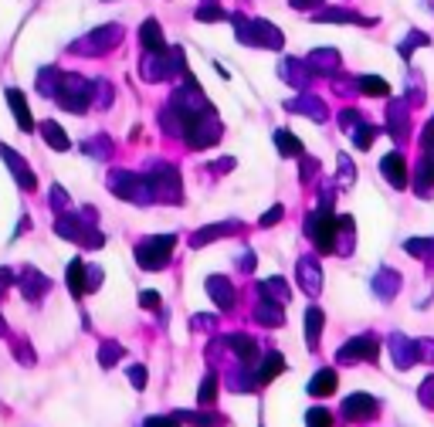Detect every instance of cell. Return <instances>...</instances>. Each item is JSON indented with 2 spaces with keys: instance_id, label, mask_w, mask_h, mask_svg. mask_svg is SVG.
I'll use <instances>...</instances> for the list:
<instances>
[{
  "instance_id": "cell-1",
  "label": "cell",
  "mask_w": 434,
  "mask_h": 427,
  "mask_svg": "<svg viewBox=\"0 0 434 427\" xmlns=\"http://www.w3.org/2000/svg\"><path fill=\"white\" fill-rule=\"evenodd\" d=\"M234 21V38L241 45H255V48H272L279 51L282 48V30L272 24V21H262V17H231Z\"/></svg>"
},
{
  "instance_id": "cell-2",
  "label": "cell",
  "mask_w": 434,
  "mask_h": 427,
  "mask_svg": "<svg viewBox=\"0 0 434 427\" xmlns=\"http://www.w3.org/2000/svg\"><path fill=\"white\" fill-rule=\"evenodd\" d=\"M123 24H102V28L89 30L85 38H78L68 45V55H85V58H99V55H106L112 48L123 41Z\"/></svg>"
},
{
  "instance_id": "cell-3",
  "label": "cell",
  "mask_w": 434,
  "mask_h": 427,
  "mask_svg": "<svg viewBox=\"0 0 434 427\" xmlns=\"http://www.w3.org/2000/svg\"><path fill=\"white\" fill-rule=\"evenodd\" d=\"M184 72V51L180 48H163V51H146L140 65V75L146 82H167V78Z\"/></svg>"
},
{
  "instance_id": "cell-4",
  "label": "cell",
  "mask_w": 434,
  "mask_h": 427,
  "mask_svg": "<svg viewBox=\"0 0 434 427\" xmlns=\"http://www.w3.org/2000/svg\"><path fill=\"white\" fill-rule=\"evenodd\" d=\"M55 99L68 112H85L95 102V82H89V78H82V75H65L62 89H58Z\"/></svg>"
},
{
  "instance_id": "cell-5",
  "label": "cell",
  "mask_w": 434,
  "mask_h": 427,
  "mask_svg": "<svg viewBox=\"0 0 434 427\" xmlns=\"http://www.w3.org/2000/svg\"><path fill=\"white\" fill-rule=\"evenodd\" d=\"M108 187H112L123 200H129V204H146V200L153 197L150 180H140V177L129 173V170H116V173L108 177Z\"/></svg>"
},
{
  "instance_id": "cell-6",
  "label": "cell",
  "mask_w": 434,
  "mask_h": 427,
  "mask_svg": "<svg viewBox=\"0 0 434 427\" xmlns=\"http://www.w3.org/2000/svg\"><path fill=\"white\" fill-rule=\"evenodd\" d=\"M221 136V122L211 116V112H197L190 126H187V143H190V150H207L214 139Z\"/></svg>"
},
{
  "instance_id": "cell-7",
  "label": "cell",
  "mask_w": 434,
  "mask_h": 427,
  "mask_svg": "<svg viewBox=\"0 0 434 427\" xmlns=\"http://www.w3.org/2000/svg\"><path fill=\"white\" fill-rule=\"evenodd\" d=\"M150 190H153V197L167 200V204H180V180H177V170L156 167L153 173H150Z\"/></svg>"
},
{
  "instance_id": "cell-8",
  "label": "cell",
  "mask_w": 434,
  "mask_h": 427,
  "mask_svg": "<svg viewBox=\"0 0 434 427\" xmlns=\"http://www.w3.org/2000/svg\"><path fill=\"white\" fill-rule=\"evenodd\" d=\"M173 248V238H150V241L140 244V261L146 268H160V265H167V255H170Z\"/></svg>"
},
{
  "instance_id": "cell-9",
  "label": "cell",
  "mask_w": 434,
  "mask_h": 427,
  "mask_svg": "<svg viewBox=\"0 0 434 427\" xmlns=\"http://www.w3.org/2000/svg\"><path fill=\"white\" fill-rule=\"evenodd\" d=\"M0 156H4V163H7V167H11V173H14V180L21 183V187H24V190H34V173H31V167H28V163H24V160H21V156H17L14 150H11V146H4V143H0Z\"/></svg>"
},
{
  "instance_id": "cell-10",
  "label": "cell",
  "mask_w": 434,
  "mask_h": 427,
  "mask_svg": "<svg viewBox=\"0 0 434 427\" xmlns=\"http://www.w3.org/2000/svg\"><path fill=\"white\" fill-rule=\"evenodd\" d=\"M7 102H11V112H14V119H17V129L31 133V129H34V119H31V109H28V99H24V92H21V89H7Z\"/></svg>"
},
{
  "instance_id": "cell-11",
  "label": "cell",
  "mask_w": 434,
  "mask_h": 427,
  "mask_svg": "<svg viewBox=\"0 0 434 427\" xmlns=\"http://www.w3.org/2000/svg\"><path fill=\"white\" fill-rule=\"evenodd\" d=\"M140 41L146 51H163L167 48V38H163V28H160V21H153V17H146L140 28Z\"/></svg>"
},
{
  "instance_id": "cell-12",
  "label": "cell",
  "mask_w": 434,
  "mask_h": 427,
  "mask_svg": "<svg viewBox=\"0 0 434 427\" xmlns=\"http://www.w3.org/2000/svg\"><path fill=\"white\" fill-rule=\"evenodd\" d=\"M41 136L48 139V146H51V150H58V152L68 150V136H65V129H62V126H58L55 119L41 122Z\"/></svg>"
},
{
  "instance_id": "cell-13",
  "label": "cell",
  "mask_w": 434,
  "mask_h": 427,
  "mask_svg": "<svg viewBox=\"0 0 434 427\" xmlns=\"http://www.w3.org/2000/svg\"><path fill=\"white\" fill-rule=\"evenodd\" d=\"M62 72H55V68H41L38 72V92L41 95H58V89H62Z\"/></svg>"
},
{
  "instance_id": "cell-14",
  "label": "cell",
  "mask_w": 434,
  "mask_h": 427,
  "mask_svg": "<svg viewBox=\"0 0 434 427\" xmlns=\"http://www.w3.org/2000/svg\"><path fill=\"white\" fill-rule=\"evenodd\" d=\"M282 75L289 78L292 85H306V68H302V61L285 58V61H282Z\"/></svg>"
},
{
  "instance_id": "cell-15",
  "label": "cell",
  "mask_w": 434,
  "mask_h": 427,
  "mask_svg": "<svg viewBox=\"0 0 434 427\" xmlns=\"http://www.w3.org/2000/svg\"><path fill=\"white\" fill-rule=\"evenodd\" d=\"M194 17H197L201 24H214V21H228L231 14H228V11H221L217 4H204V7H201V11H197Z\"/></svg>"
},
{
  "instance_id": "cell-16",
  "label": "cell",
  "mask_w": 434,
  "mask_h": 427,
  "mask_svg": "<svg viewBox=\"0 0 434 427\" xmlns=\"http://www.w3.org/2000/svg\"><path fill=\"white\" fill-rule=\"evenodd\" d=\"M95 106L99 109L112 106V85H108L106 78H99V82H95Z\"/></svg>"
},
{
  "instance_id": "cell-17",
  "label": "cell",
  "mask_w": 434,
  "mask_h": 427,
  "mask_svg": "<svg viewBox=\"0 0 434 427\" xmlns=\"http://www.w3.org/2000/svg\"><path fill=\"white\" fill-rule=\"evenodd\" d=\"M82 274H85V265H82V261H72V265H68V285H72L75 295H82Z\"/></svg>"
},
{
  "instance_id": "cell-18",
  "label": "cell",
  "mask_w": 434,
  "mask_h": 427,
  "mask_svg": "<svg viewBox=\"0 0 434 427\" xmlns=\"http://www.w3.org/2000/svg\"><path fill=\"white\" fill-rule=\"evenodd\" d=\"M336 51H312L309 55V65H316V68H333L336 65Z\"/></svg>"
},
{
  "instance_id": "cell-19",
  "label": "cell",
  "mask_w": 434,
  "mask_h": 427,
  "mask_svg": "<svg viewBox=\"0 0 434 427\" xmlns=\"http://www.w3.org/2000/svg\"><path fill=\"white\" fill-rule=\"evenodd\" d=\"M275 139H279L282 152H289V156H292V152H299V150H302V146H299V139H295V136H289V133H275Z\"/></svg>"
},
{
  "instance_id": "cell-20",
  "label": "cell",
  "mask_w": 434,
  "mask_h": 427,
  "mask_svg": "<svg viewBox=\"0 0 434 427\" xmlns=\"http://www.w3.org/2000/svg\"><path fill=\"white\" fill-rule=\"evenodd\" d=\"M363 89H370V95H384V92H387V85H384L380 78H363Z\"/></svg>"
},
{
  "instance_id": "cell-21",
  "label": "cell",
  "mask_w": 434,
  "mask_h": 427,
  "mask_svg": "<svg viewBox=\"0 0 434 427\" xmlns=\"http://www.w3.org/2000/svg\"><path fill=\"white\" fill-rule=\"evenodd\" d=\"M51 207H65V190L62 187H51Z\"/></svg>"
},
{
  "instance_id": "cell-22",
  "label": "cell",
  "mask_w": 434,
  "mask_h": 427,
  "mask_svg": "<svg viewBox=\"0 0 434 427\" xmlns=\"http://www.w3.org/2000/svg\"><path fill=\"white\" fill-rule=\"evenodd\" d=\"M319 0H292V7H299V11H306V7H316Z\"/></svg>"
}]
</instances>
